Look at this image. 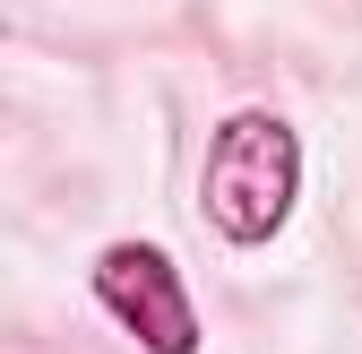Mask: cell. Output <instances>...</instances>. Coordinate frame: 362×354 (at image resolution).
<instances>
[{
	"label": "cell",
	"mask_w": 362,
	"mask_h": 354,
	"mask_svg": "<svg viewBox=\"0 0 362 354\" xmlns=\"http://www.w3.org/2000/svg\"><path fill=\"white\" fill-rule=\"evenodd\" d=\"M293 190H302V139L276 121V113H233L207 147V173H199V207L224 242H276V225L293 216Z\"/></svg>",
	"instance_id": "6da1fadb"
},
{
	"label": "cell",
	"mask_w": 362,
	"mask_h": 354,
	"mask_svg": "<svg viewBox=\"0 0 362 354\" xmlns=\"http://www.w3.org/2000/svg\"><path fill=\"white\" fill-rule=\"evenodd\" d=\"M95 294L147 354H199V312H190V294H181L173 259L156 242H112L95 259Z\"/></svg>",
	"instance_id": "7a4b0ae2"
}]
</instances>
